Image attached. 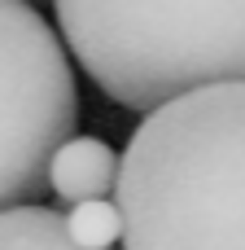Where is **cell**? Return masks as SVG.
Returning a JSON list of instances; mask_svg holds the SVG:
<instances>
[{"label": "cell", "instance_id": "cell-1", "mask_svg": "<svg viewBox=\"0 0 245 250\" xmlns=\"http://www.w3.org/2000/svg\"><path fill=\"white\" fill-rule=\"evenodd\" d=\"M114 202L123 250H245V79L153 105L123 149Z\"/></svg>", "mask_w": 245, "mask_h": 250}, {"label": "cell", "instance_id": "cell-2", "mask_svg": "<svg viewBox=\"0 0 245 250\" xmlns=\"http://www.w3.org/2000/svg\"><path fill=\"white\" fill-rule=\"evenodd\" d=\"M83 75L118 105H153L245 79V0H53Z\"/></svg>", "mask_w": 245, "mask_h": 250}, {"label": "cell", "instance_id": "cell-3", "mask_svg": "<svg viewBox=\"0 0 245 250\" xmlns=\"http://www.w3.org/2000/svg\"><path fill=\"white\" fill-rule=\"evenodd\" d=\"M75 123L70 48L31 0H0V211L48 189V163Z\"/></svg>", "mask_w": 245, "mask_h": 250}, {"label": "cell", "instance_id": "cell-4", "mask_svg": "<svg viewBox=\"0 0 245 250\" xmlns=\"http://www.w3.org/2000/svg\"><path fill=\"white\" fill-rule=\"evenodd\" d=\"M118 167L123 158L96 141V136H66L48 163V189L75 207V202H88V198H114L118 189Z\"/></svg>", "mask_w": 245, "mask_h": 250}, {"label": "cell", "instance_id": "cell-5", "mask_svg": "<svg viewBox=\"0 0 245 250\" xmlns=\"http://www.w3.org/2000/svg\"><path fill=\"white\" fill-rule=\"evenodd\" d=\"M0 250H88L66 229V215L53 207H4L0 211Z\"/></svg>", "mask_w": 245, "mask_h": 250}, {"label": "cell", "instance_id": "cell-6", "mask_svg": "<svg viewBox=\"0 0 245 250\" xmlns=\"http://www.w3.org/2000/svg\"><path fill=\"white\" fill-rule=\"evenodd\" d=\"M66 229L79 246L114 250V242H123V211L114 198H88V202H75L66 211Z\"/></svg>", "mask_w": 245, "mask_h": 250}, {"label": "cell", "instance_id": "cell-7", "mask_svg": "<svg viewBox=\"0 0 245 250\" xmlns=\"http://www.w3.org/2000/svg\"><path fill=\"white\" fill-rule=\"evenodd\" d=\"M31 4H39V0H31Z\"/></svg>", "mask_w": 245, "mask_h": 250}]
</instances>
